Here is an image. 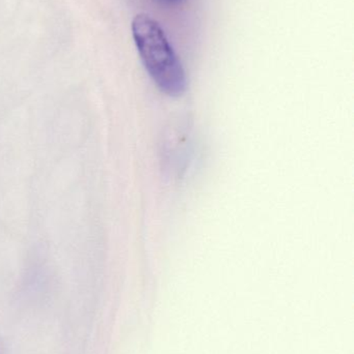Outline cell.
Instances as JSON below:
<instances>
[{
  "instance_id": "cell-1",
  "label": "cell",
  "mask_w": 354,
  "mask_h": 354,
  "mask_svg": "<svg viewBox=\"0 0 354 354\" xmlns=\"http://www.w3.org/2000/svg\"><path fill=\"white\" fill-rule=\"evenodd\" d=\"M132 35L145 70L157 86L170 97L186 91V77L178 56L157 21L139 14L132 21Z\"/></svg>"
},
{
  "instance_id": "cell-2",
  "label": "cell",
  "mask_w": 354,
  "mask_h": 354,
  "mask_svg": "<svg viewBox=\"0 0 354 354\" xmlns=\"http://www.w3.org/2000/svg\"><path fill=\"white\" fill-rule=\"evenodd\" d=\"M160 3L168 4V6H174V4L180 3L183 0H157Z\"/></svg>"
}]
</instances>
